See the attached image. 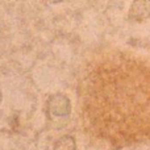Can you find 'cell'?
Here are the masks:
<instances>
[{
	"mask_svg": "<svg viewBox=\"0 0 150 150\" xmlns=\"http://www.w3.org/2000/svg\"><path fill=\"white\" fill-rule=\"evenodd\" d=\"M86 111L100 134L119 142L150 138V65L119 58L88 79Z\"/></svg>",
	"mask_w": 150,
	"mask_h": 150,
	"instance_id": "cell-1",
	"label": "cell"
},
{
	"mask_svg": "<svg viewBox=\"0 0 150 150\" xmlns=\"http://www.w3.org/2000/svg\"><path fill=\"white\" fill-rule=\"evenodd\" d=\"M129 17L141 23L150 17V0H134L130 5Z\"/></svg>",
	"mask_w": 150,
	"mask_h": 150,
	"instance_id": "cell-2",
	"label": "cell"
},
{
	"mask_svg": "<svg viewBox=\"0 0 150 150\" xmlns=\"http://www.w3.org/2000/svg\"><path fill=\"white\" fill-rule=\"evenodd\" d=\"M50 108L52 112L58 116H63L70 112V101L66 96L57 95L52 101H50Z\"/></svg>",
	"mask_w": 150,
	"mask_h": 150,
	"instance_id": "cell-3",
	"label": "cell"
},
{
	"mask_svg": "<svg viewBox=\"0 0 150 150\" xmlns=\"http://www.w3.org/2000/svg\"><path fill=\"white\" fill-rule=\"evenodd\" d=\"M75 141L70 136H65V137L59 138L57 144L54 145V150H75Z\"/></svg>",
	"mask_w": 150,
	"mask_h": 150,
	"instance_id": "cell-4",
	"label": "cell"
},
{
	"mask_svg": "<svg viewBox=\"0 0 150 150\" xmlns=\"http://www.w3.org/2000/svg\"><path fill=\"white\" fill-rule=\"evenodd\" d=\"M0 98H1V95H0Z\"/></svg>",
	"mask_w": 150,
	"mask_h": 150,
	"instance_id": "cell-5",
	"label": "cell"
}]
</instances>
